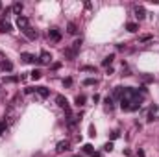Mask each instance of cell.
<instances>
[{
    "label": "cell",
    "instance_id": "ba28073f",
    "mask_svg": "<svg viewBox=\"0 0 159 157\" xmlns=\"http://www.w3.org/2000/svg\"><path fill=\"white\" fill-rule=\"evenodd\" d=\"M11 30H13V28H11V24H9L6 19H2V21H0V32H2V33H9Z\"/></svg>",
    "mask_w": 159,
    "mask_h": 157
},
{
    "label": "cell",
    "instance_id": "44dd1931",
    "mask_svg": "<svg viewBox=\"0 0 159 157\" xmlns=\"http://www.w3.org/2000/svg\"><path fill=\"white\" fill-rule=\"evenodd\" d=\"M11 9H13V11H15V13L19 15V17H21V11H22V4H21V2L13 4V8H11Z\"/></svg>",
    "mask_w": 159,
    "mask_h": 157
},
{
    "label": "cell",
    "instance_id": "5bb4252c",
    "mask_svg": "<svg viewBox=\"0 0 159 157\" xmlns=\"http://www.w3.org/2000/svg\"><path fill=\"white\" fill-rule=\"evenodd\" d=\"M67 32L71 33V35H76V33H78V26H76V22H68V24H67Z\"/></svg>",
    "mask_w": 159,
    "mask_h": 157
},
{
    "label": "cell",
    "instance_id": "e0dca14e",
    "mask_svg": "<svg viewBox=\"0 0 159 157\" xmlns=\"http://www.w3.org/2000/svg\"><path fill=\"white\" fill-rule=\"evenodd\" d=\"M63 54H65V57H68V59H74V57L78 55V52H74V50H72L71 46H68V48H65V52H63Z\"/></svg>",
    "mask_w": 159,
    "mask_h": 157
},
{
    "label": "cell",
    "instance_id": "d6a6232c",
    "mask_svg": "<svg viewBox=\"0 0 159 157\" xmlns=\"http://www.w3.org/2000/svg\"><path fill=\"white\" fill-rule=\"evenodd\" d=\"M137 157H144V150L139 148V150H137Z\"/></svg>",
    "mask_w": 159,
    "mask_h": 157
},
{
    "label": "cell",
    "instance_id": "e575fe53",
    "mask_svg": "<svg viewBox=\"0 0 159 157\" xmlns=\"http://www.w3.org/2000/svg\"><path fill=\"white\" fill-rule=\"evenodd\" d=\"M150 39H152V35H142L141 41H150Z\"/></svg>",
    "mask_w": 159,
    "mask_h": 157
},
{
    "label": "cell",
    "instance_id": "484cf974",
    "mask_svg": "<svg viewBox=\"0 0 159 157\" xmlns=\"http://www.w3.org/2000/svg\"><path fill=\"white\" fill-rule=\"evenodd\" d=\"M80 70H82V72H96V68H94V67H89V65H85V67H82Z\"/></svg>",
    "mask_w": 159,
    "mask_h": 157
},
{
    "label": "cell",
    "instance_id": "8fae6325",
    "mask_svg": "<svg viewBox=\"0 0 159 157\" xmlns=\"http://www.w3.org/2000/svg\"><path fill=\"white\" fill-rule=\"evenodd\" d=\"M0 67H2L4 72H11V70H13V63L9 61V59H4V61L0 63Z\"/></svg>",
    "mask_w": 159,
    "mask_h": 157
},
{
    "label": "cell",
    "instance_id": "ac0fdd59",
    "mask_svg": "<svg viewBox=\"0 0 159 157\" xmlns=\"http://www.w3.org/2000/svg\"><path fill=\"white\" fill-rule=\"evenodd\" d=\"M141 80H142V83H153L156 82V78L150 74H141Z\"/></svg>",
    "mask_w": 159,
    "mask_h": 157
},
{
    "label": "cell",
    "instance_id": "7a4b0ae2",
    "mask_svg": "<svg viewBox=\"0 0 159 157\" xmlns=\"http://www.w3.org/2000/svg\"><path fill=\"white\" fill-rule=\"evenodd\" d=\"M56 104H57V105H59V107H61V109H65V113H67L68 116L72 115V113H71V105H68L67 98H65V96H63V94H57V96H56Z\"/></svg>",
    "mask_w": 159,
    "mask_h": 157
},
{
    "label": "cell",
    "instance_id": "f1b7e54d",
    "mask_svg": "<svg viewBox=\"0 0 159 157\" xmlns=\"http://www.w3.org/2000/svg\"><path fill=\"white\" fill-rule=\"evenodd\" d=\"M63 85H67V87H71V85H72V78H65V80H63Z\"/></svg>",
    "mask_w": 159,
    "mask_h": 157
},
{
    "label": "cell",
    "instance_id": "4dcf8cb0",
    "mask_svg": "<svg viewBox=\"0 0 159 157\" xmlns=\"http://www.w3.org/2000/svg\"><path fill=\"white\" fill-rule=\"evenodd\" d=\"M33 91H35V87H26V89H24V93H26V94H32Z\"/></svg>",
    "mask_w": 159,
    "mask_h": 157
},
{
    "label": "cell",
    "instance_id": "603a6c76",
    "mask_svg": "<svg viewBox=\"0 0 159 157\" xmlns=\"http://www.w3.org/2000/svg\"><path fill=\"white\" fill-rule=\"evenodd\" d=\"M30 76H32V80H39V78H41V76H43V72H41V70H32V72H30Z\"/></svg>",
    "mask_w": 159,
    "mask_h": 157
},
{
    "label": "cell",
    "instance_id": "1f68e13d",
    "mask_svg": "<svg viewBox=\"0 0 159 157\" xmlns=\"http://www.w3.org/2000/svg\"><path fill=\"white\" fill-rule=\"evenodd\" d=\"M118 135H120V133H118V131H113V133H111V140H115V139H118Z\"/></svg>",
    "mask_w": 159,
    "mask_h": 157
},
{
    "label": "cell",
    "instance_id": "3957f363",
    "mask_svg": "<svg viewBox=\"0 0 159 157\" xmlns=\"http://www.w3.org/2000/svg\"><path fill=\"white\" fill-rule=\"evenodd\" d=\"M37 63H41V65H50V63H52V54H50V52H41V55H39V59H37Z\"/></svg>",
    "mask_w": 159,
    "mask_h": 157
},
{
    "label": "cell",
    "instance_id": "8992f818",
    "mask_svg": "<svg viewBox=\"0 0 159 157\" xmlns=\"http://www.w3.org/2000/svg\"><path fill=\"white\" fill-rule=\"evenodd\" d=\"M68 148H71V142L68 140H61V142H57L56 151L57 154H63V151H68Z\"/></svg>",
    "mask_w": 159,
    "mask_h": 157
},
{
    "label": "cell",
    "instance_id": "74e56055",
    "mask_svg": "<svg viewBox=\"0 0 159 157\" xmlns=\"http://www.w3.org/2000/svg\"><path fill=\"white\" fill-rule=\"evenodd\" d=\"M0 8H2V4H0Z\"/></svg>",
    "mask_w": 159,
    "mask_h": 157
},
{
    "label": "cell",
    "instance_id": "cb8c5ba5",
    "mask_svg": "<svg viewBox=\"0 0 159 157\" xmlns=\"http://www.w3.org/2000/svg\"><path fill=\"white\" fill-rule=\"evenodd\" d=\"M96 83H98L96 78H87V80H83V85H96Z\"/></svg>",
    "mask_w": 159,
    "mask_h": 157
},
{
    "label": "cell",
    "instance_id": "52a82bcc",
    "mask_svg": "<svg viewBox=\"0 0 159 157\" xmlns=\"http://www.w3.org/2000/svg\"><path fill=\"white\" fill-rule=\"evenodd\" d=\"M133 11H135V17L139 19V21H142V19L146 17V9H144V6H135V9H133Z\"/></svg>",
    "mask_w": 159,
    "mask_h": 157
},
{
    "label": "cell",
    "instance_id": "d6986e66",
    "mask_svg": "<svg viewBox=\"0 0 159 157\" xmlns=\"http://www.w3.org/2000/svg\"><path fill=\"white\" fill-rule=\"evenodd\" d=\"M126 30H128V32H131V33H135L137 30H139V24L137 22H128L126 24Z\"/></svg>",
    "mask_w": 159,
    "mask_h": 157
},
{
    "label": "cell",
    "instance_id": "f546056e",
    "mask_svg": "<svg viewBox=\"0 0 159 157\" xmlns=\"http://www.w3.org/2000/svg\"><path fill=\"white\" fill-rule=\"evenodd\" d=\"M104 150H106V151H111V150H113V142H107V144H104Z\"/></svg>",
    "mask_w": 159,
    "mask_h": 157
},
{
    "label": "cell",
    "instance_id": "7402d4cb",
    "mask_svg": "<svg viewBox=\"0 0 159 157\" xmlns=\"http://www.w3.org/2000/svg\"><path fill=\"white\" fill-rule=\"evenodd\" d=\"M85 96H83V94H78L76 96V100H74V102H76V105H83V104H85Z\"/></svg>",
    "mask_w": 159,
    "mask_h": 157
},
{
    "label": "cell",
    "instance_id": "4fadbf2b",
    "mask_svg": "<svg viewBox=\"0 0 159 157\" xmlns=\"http://www.w3.org/2000/svg\"><path fill=\"white\" fill-rule=\"evenodd\" d=\"M83 151H85L87 155H93V157H100V154H96V151H94V148H93L91 144H85V146H83Z\"/></svg>",
    "mask_w": 159,
    "mask_h": 157
},
{
    "label": "cell",
    "instance_id": "d590c367",
    "mask_svg": "<svg viewBox=\"0 0 159 157\" xmlns=\"http://www.w3.org/2000/svg\"><path fill=\"white\" fill-rule=\"evenodd\" d=\"M146 120H148V122H152V120H156V116H153V113H150V115H148V118H146Z\"/></svg>",
    "mask_w": 159,
    "mask_h": 157
},
{
    "label": "cell",
    "instance_id": "9c48e42d",
    "mask_svg": "<svg viewBox=\"0 0 159 157\" xmlns=\"http://www.w3.org/2000/svg\"><path fill=\"white\" fill-rule=\"evenodd\" d=\"M24 35H26V37L30 39V41H35V39H37V32H35V30H33L32 26H30L28 30H24V32H22Z\"/></svg>",
    "mask_w": 159,
    "mask_h": 157
},
{
    "label": "cell",
    "instance_id": "5b68a950",
    "mask_svg": "<svg viewBox=\"0 0 159 157\" xmlns=\"http://www.w3.org/2000/svg\"><path fill=\"white\" fill-rule=\"evenodd\" d=\"M48 37H50L54 43H59L61 41V32H59L57 28H52V30H48Z\"/></svg>",
    "mask_w": 159,
    "mask_h": 157
},
{
    "label": "cell",
    "instance_id": "d4e9b609",
    "mask_svg": "<svg viewBox=\"0 0 159 157\" xmlns=\"http://www.w3.org/2000/svg\"><path fill=\"white\" fill-rule=\"evenodd\" d=\"M67 124H68V128H74V126H76V118H74V116L71 115V116L67 118Z\"/></svg>",
    "mask_w": 159,
    "mask_h": 157
},
{
    "label": "cell",
    "instance_id": "277c9868",
    "mask_svg": "<svg viewBox=\"0 0 159 157\" xmlns=\"http://www.w3.org/2000/svg\"><path fill=\"white\" fill-rule=\"evenodd\" d=\"M17 26L21 28V32H24V30H28L30 28V21L26 17H24V15H21V17L17 19Z\"/></svg>",
    "mask_w": 159,
    "mask_h": 157
},
{
    "label": "cell",
    "instance_id": "836d02e7",
    "mask_svg": "<svg viewBox=\"0 0 159 157\" xmlns=\"http://www.w3.org/2000/svg\"><path fill=\"white\" fill-rule=\"evenodd\" d=\"M94 133H96V131H94V126H91V128H89V135L94 137Z\"/></svg>",
    "mask_w": 159,
    "mask_h": 157
},
{
    "label": "cell",
    "instance_id": "9a60e30c",
    "mask_svg": "<svg viewBox=\"0 0 159 157\" xmlns=\"http://www.w3.org/2000/svg\"><path fill=\"white\" fill-rule=\"evenodd\" d=\"M122 94H124V87H115V91H113V96H111V98H113V100H115V98L120 100V98H122Z\"/></svg>",
    "mask_w": 159,
    "mask_h": 157
},
{
    "label": "cell",
    "instance_id": "ffe728a7",
    "mask_svg": "<svg viewBox=\"0 0 159 157\" xmlns=\"http://www.w3.org/2000/svg\"><path fill=\"white\" fill-rule=\"evenodd\" d=\"M74 52H80V48H82V39H76V41L72 43V46H71Z\"/></svg>",
    "mask_w": 159,
    "mask_h": 157
},
{
    "label": "cell",
    "instance_id": "8d00e7d4",
    "mask_svg": "<svg viewBox=\"0 0 159 157\" xmlns=\"http://www.w3.org/2000/svg\"><path fill=\"white\" fill-rule=\"evenodd\" d=\"M59 67H61V63H54V65H52V68H54V70H57Z\"/></svg>",
    "mask_w": 159,
    "mask_h": 157
},
{
    "label": "cell",
    "instance_id": "6da1fadb",
    "mask_svg": "<svg viewBox=\"0 0 159 157\" xmlns=\"http://www.w3.org/2000/svg\"><path fill=\"white\" fill-rule=\"evenodd\" d=\"M142 104V96L139 98H120V109L122 111H137Z\"/></svg>",
    "mask_w": 159,
    "mask_h": 157
},
{
    "label": "cell",
    "instance_id": "30bf717a",
    "mask_svg": "<svg viewBox=\"0 0 159 157\" xmlns=\"http://www.w3.org/2000/svg\"><path fill=\"white\" fill-rule=\"evenodd\" d=\"M21 59L24 63H35L37 59H35V55L33 54H28V52H24V54H21Z\"/></svg>",
    "mask_w": 159,
    "mask_h": 157
},
{
    "label": "cell",
    "instance_id": "83f0119b",
    "mask_svg": "<svg viewBox=\"0 0 159 157\" xmlns=\"http://www.w3.org/2000/svg\"><path fill=\"white\" fill-rule=\"evenodd\" d=\"M106 104H107L109 109H113V98H111V96H107V98H106Z\"/></svg>",
    "mask_w": 159,
    "mask_h": 157
},
{
    "label": "cell",
    "instance_id": "7c38bea8",
    "mask_svg": "<svg viewBox=\"0 0 159 157\" xmlns=\"http://www.w3.org/2000/svg\"><path fill=\"white\" fill-rule=\"evenodd\" d=\"M35 93L41 96V98H48V96H50V91L46 87H35Z\"/></svg>",
    "mask_w": 159,
    "mask_h": 157
},
{
    "label": "cell",
    "instance_id": "2e32d148",
    "mask_svg": "<svg viewBox=\"0 0 159 157\" xmlns=\"http://www.w3.org/2000/svg\"><path fill=\"white\" fill-rule=\"evenodd\" d=\"M113 59H115V54H109L107 57H104V59H102V67H109V65L113 63Z\"/></svg>",
    "mask_w": 159,
    "mask_h": 157
},
{
    "label": "cell",
    "instance_id": "4316f807",
    "mask_svg": "<svg viewBox=\"0 0 159 157\" xmlns=\"http://www.w3.org/2000/svg\"><path fill=\"white\" fill-rule=\"evenodd\" d=\"M6 129H8V124H6V120H2V122H0V135L6 133Z\"/></svg>",
    "mask_w": 159,
    "mask_h": 157
}]
</instances>
